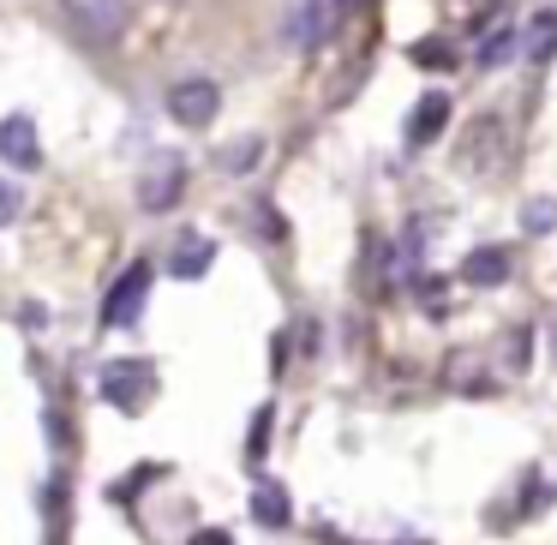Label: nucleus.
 <instances>
[{"instance_id": "f257e3e1", "label": "nucleus", "mask_w": 557, "mask_h": 545, "mask_svg": "<svg viewBox=\"0 0 557 545\" xmlns=\"http://www.w3.org/2000/svg\"><path fill=\"white\" fill-rule=\"evenodd\" d=\"M150 282H157V270L138 258V264H126V276L109 288V300H102V324L109 330H126V324H138V312H145V300H150Z\"/></svg>"}, {"instance_id": "f03ea898", "label": "nucleus", "mask_w": 557, "mask_h": 545, "mask_svg": "<svg viewBox=\"0 0 557 545\" xmlns=\"http://www.w3.org/2000/svg\"><path fill=\"white\" fill-rule=\"evenodd\" d=\"M186 193V162L181 157H150L145 174H138V205L150 210V216H162V210H174Z\"/></svg>"}, {"instance_id": "7ed1b4c3", "label": "nucleus", "mask_w": 557, "mask_h": 545, "mask_svg": "<svg viewBox=\"0 0 557 545\" xmlns=\"http://www.w3.org/2000/svg\"><path fill=\"white\" fill-rule=\"evenodd\" d=\"M324 37H330V0H288V13H282V42L300 49V54H312Z\"/></svg>"}, {"instance_id": "20e7f679", "label": "nucleus", "mask_w": 557, "mask_h": 545, "mask_svg": "<svg viewBox=\"0 0 557 545\" xmlns=\"http://www.w3.org/2000/svg\"><path fill=\"white\" fill-rule=\"evenodd\" d=\"M150 384H157V377H150L145 360H114L109 372H102V396H109L121 413H138V408H145Z\"/></svg>"}, {"instance_id": "39448f33", "label": "nucleus", "mask_w": 557, "mask_h": 545, "mask_svg": "<svg viewBox=\"0 0 557 545\" xmlns=\"http://www.w3.org/2000/svg\"><path fill=\"white\" fill-rule=\"evenodd\" d=\"M222 109V90L210 85V78H181V85L169 90V114L181 126H210Z\"/></svg>"}, {"instance_id": "423d86ee", "label": "nucleus", "mask_w": 557, "mask_h": 545, "mask_svg": "<svg viewBox=\"0 0 557 545\" xmlns=\"http://www.w3.org/2000/svg\"><path fill=\"white\" fill-rule=\"evenodd\" d=\"M61 7L78 18V30H90L97 42L121 37L126 18H133V0H61Z\"/></svg>"}, {"instance_id": "0eeeda50", "label": "nucleus", "mask_w": 557, "mask_h": 545, "mask_svg": "<svg viewBox=\"0 0 557 545\" xmlns=\"http://www.w3.org/2000/svg\"><path fill=\"white\" fill-rule=\"evenodd\" d=\"M0 162H13V169H37L42 162L37 121H30V114H7V121H0Z\"/></svg>"}, {"instance_id": "6e6552de", "label": "nucleus", "mask_w": 557, "mask_h": 545, "mask_svg": "<svg viewBox=\"0 0 557 545\" xmlns=\"http://www.w3.org/2000/svg\"><path fill=\"white\" fill-rule=\"evenodd\" d=\"M461 282H468V288H497V282H509V252L504 246H473V252L461 258Z\"/></svg>"}, {"instance_id": "1a4fd4ad", "label": "nucleus", "mask_w": 557, "mask_h": 545, "mask_svg": "<svg viewBox=\"0 0 557 545\" xmlns=\"http://www.w3.org/2000/svg\"><path fill=\"white\" fill-rule=\"evenodd\" d=\"M444 126H449V97L432 90V97H420V109H413V121H408V145H432Z\"/></svg>"}, {"instance_id": "9d476101", "label": "nucleus", "mask_w": 557, "mask_h": 545, "mask_svg": "<svg viewBox=\"0 0 557 545\" xmlns=\"http://www.w3.org/2000/svg\"><path fill=\"white\" fill-rule=\"evenodd\" d=\"M288 516H294L288 492H282L276 480H264V485L252 492V521H258V528H288Z\"/></svg>"}, {"instance_id": "9b49d317", "label": "nucleus", "mask_w": 557, "mask_h": 545, "mask_svg": "<svg viewBox=\"0 0 557 545\" xmlns=\"http://www.w3.org/2000/svg\"><path fill=\"white\" fill-rule=\"evenodd\" d=\"M210 258H216V246H210V240H181V246H174V276H181V282H193V276H205V270H210Z\"/></svg>"}, {"instance_id": "f8f14e48", "label": "nucleus", "mask_w": 557, "mask_h": 545, "mask_svg": "<svg viewBox=\"0 0 557 545\" xmlns=\"http://www.w3.org/2000/svg\"><path fill=\"white\" fill-rule=\"evenodd\" d=\"M528 61H552L557 54V13H533V25H528Z\"/></svg>"}, {"instance_id": "ddd939ff", "label": "nucleus", "mask_w": 557, "mask_h": 545, "mask_svg": "<svg viewBox=\"0 0 557 545\" xmlns=\"http://www.w3.org/2000/svg\"><path fill=\"white\" fill-rule=\"evenodd\" d=\"M521 228H528V234H552L557 228V198H528V205H521Z\"/></svg>"}, {"instance_id": "4468645a", "label": "nucleus", "mask_w": 557, "mask_h": 545, "mask_svg": "<svg viewBox=\"0 0 557 545\" xmlns=\"http://www.w3.org/2000/svg\"><path fill=\"white\" fill-rule=\"evenodd\" d=\"M509 54H516V30H509V25H504V30H492V37L480 42V66H485V73H492V66H504Z\"/></svg>"}, {"instance_id": "2eb2a0df", "label": "nucleus", "mask_w": 557, "mask_h": 545, "mask_svg": "<svg viewBox=\"0 0 557 545\" xmlns=\"http://www.w3.org/2000/svg\"><path fill=\"white\" fill-rule=\"evenodd\" d=\"M258 150H264L258 138H240V145H228V150H222V169H228V174H246V169L258 162Z\"/></svg>"}, {"instance_id": "dca6fc26", "label": "nucleus", "mask_w": 557, "mask_h": 545, "mask_svg": "<svg viewBox=\"0 0 557 545\" xmlns=\"http://www.w3.org/2000/svg\"><path fill=\"white\" fill-rule=\"evenodd\" d=\"M413 61H420V66H432V73H437V66H456V49H449V42H413Z\"/></svg>"}, {"instance_id": "f3484780", "label": "nucleus", "mask_w": 557, "mask_h": 545, "mask_svg": "<svg viewBox=\"0 0 557 545\" xmlns=\"http://www.w3.org/2000/svg\"><path fill=\"white\" fill-rule=\"evenodd\" d=\"M264 444H270V408H258L252 437H246V461H264Z\"/></svg>"}, {"instance_id": "a211bd4d", "label": "nucleus", "mask_w": 557, "mask_h": 545, "mask_svg": "<svg viewBox=\"0 0 557 545\" xmlns=\"http://www.w3.org/2000/svg\"><path fill=\"white\" fill-rule=\"evenodd\" d=\"M18 205H25V198H18V186H13V181H0V228L18 216Z\"/></svg>"}, {"instance_id": "6ab92c4d", "label": "nucleus", "mask_w": 557, "mask_h": 545, "mask_svg": "<svg viewBox=\"0 0 557 545\" xmlns=\"http://www.w3.org/2000/svg\"><path fill=\"white\" fill-rule=\"evenodd\" d=\"M193 545H234V540L222 528H205V533H193Z\"/></svg>"}, {"instance_id": "aec40b11", "label": "nucleus", "mask_w": 557, "mask_h": 545, "mask_svg": "<svg viewBox=\"0 0 557 545\" xmlns=\"http://www.w3.org/2000/svg\"><path fill=\"white\" fill-rule=\"evenodd\" d=\"M354 7H360V0H336V13H354Z\"/></svg>"}]
</instances>
